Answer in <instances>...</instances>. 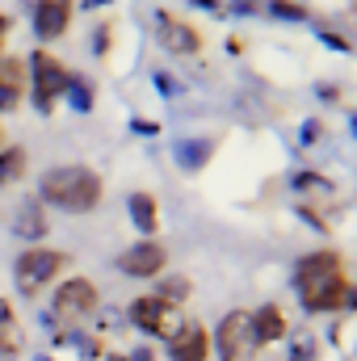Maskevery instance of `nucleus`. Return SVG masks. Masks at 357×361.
<instances>
[{
	"mask_svg": "<svg viewBox=\"0 0 357 361\" xmlns=\"http://www.w3.org/2000/svg\"><path fill=\"white\" fill-rule=\"evenodd\" d=\"M126 210H131V223L143 235H156V227H160V202H156V193H147V189L131 193L126 197Z\"/></svg>",
	"mask_w": 357,
	"mask_h": 361,
	"instance_id": "nucleus-16",
	"label": "nucleus"
},
{
	"mask_svg": "<svg viewBox=\"0 0 357 361\" xmlns=\"http://www.w3.org/2000/svg\"><path fill=\"white\" fill-rule=\"evenodd\" d=\"M68 269V252H55V248H25L13 265V277H17V290L25 298L42 294V286H51L59 273Z\"/></svg>",
	"mask_w": 357,
	"mask_h": 361,
	"instance_id": "nucleus-5",
	"label": "nucleus"
},
{
	"mask_svg": "<svg viewBox=\"0 0 357 361\" xmlns=\"http://www.w3.org/2000/svg\"><path fill=\"white\" fill-rule=\"evenodd\" d=\"M189 294H193V281H189V277H177V273L156 286V298H164V302H173V307H181Z\"/></svg>",
	"mask_w": 357,
	"mask_h": 361,
	"instance_id": "nucleus-20",
	"label": "nucleus"
},
{
	"mask_svg": "<svg viewBox=\"0 0 357 361\" xmlns=\"http://www.w3.org/2000/svg\"><path fill=\"white\" fill-rule=\"evenodd\" d=\"M8 25H13V21H8V17H0V55H4V38H8Z\"/></svg>",
	"mask_w": 357,
	"mask_h": 361,
	"instance_id": "nucleus-31",
	"label": "nucleus"
},
{
	"mask_svg": "<svg viewBox=\"0 0 357 361\" xmlns=\"http://www.w3.org/2000/svg\"><path fill=\"white\" fill-rule=\"evenodd\" d=\"M290 361H320V353H315V336H294V345H290Z\"/></svg>",
	"mask_w": 357,
	"mask_h": 361,
	"instance_id": "nucleus-23",
	"label": "nucleus"
},
{
	"mask_svg": "<svg viewBox=\"0 0 357 361\" xmlns=\"http://www.w3.org/2000/svg\"><path fill=\"white\" fill-rule=\"evenodd\" d=\"M320 135H324V122H320V118H311V122L303 126V147H311V143H315Z\"/></svg>",
	"mask_w": 357,
	"mask_h": 361,
	"instance_id": "nucleus-26",
	"label": "nucleus"
},
{
	"mask_svg": "<svg viewBox=\"0 0 357 361\" xmlns=\"http://www.w3.org/2000/svg\"><path fill=\"white\" fill-rule=\"evenodd\" d=\"M105 197V180L97 177L85 164H63V169H51L38 180V202L42 206H59V210H76L85 214L92 206H101Z\"/></svg>",
	"mask_w": 357,
	"mask_h": 361,
	"instance_id": "nucleus-2",
	"label": "nucleus"
},
{
	"mask_svg": "<svg viewBox=\"0 0 357 361\" xmlns=\"http://www.w3.org/2000/svg\"><path fill=\"white\" fill-rule=\"evenodd\" d=\"M248 324H253V336H257V345H277V341H286V332H290V324H286V311H282L277 302H265V307L248 311Z\"/></svg>",
	"mask_w": 357,
	"mask_h": 361,
	"instance_id": "nucleus-12",
	"label": "nucleus"
},
{
	"mask_svg": "<svg viewBox=\"0 0 357 361\" xmlns=\"http://www.w3.org/2000/svg\"><path fill=\"white\" fill-rule=\"evenodd\" d=\"M109 38H114V30H109V25H101V30H97V47H92V51H97L101 59L109 55Z\"/></svg>",
	"mask_w": 357,
	"mask_h": 361,
	"instance_id": "nucleus-27",
	"label": "nucleus"
},
{
	"mask_svg": "<svg viewBox=\"0 0 357 361\" xmlns=\"http://www.w3.org/2000/svg\"><path fill=\"white\" fill-rule=\"evenodd\" d=\"M25 80H30L34 109H38V114H51V109H55V101L68 92L72 72H68V68H63L51 51H34V55L25 59Z\"/></svg>",
	"mask_w": 357,
	"mask_h": 361,
	"instance_id": "nucleus-3",
	"label": "nucleus"
},
{
	"mask_svg": "<svg viewBox=\"0 0 357 361\" xmlns=\"http://www.w3.org/2000/svg\"><path fill=\"white\" fill-rule=\"evenodd\" d=\"M169 357L173 361H210V332L202 324H185L177 336L169 341Z\"/></svg>",
	"mask_w": 357,
	"mask_h": 361,
	"instance_id": "nucleus-11",
	"label": "nucleus"
},
{
	"mask_svg": "<svg viewBox=\"0 0 357 361\" xmlns=\"http://www.w3.org/2000/svg\"><path fill=\"white\" fill-rule=\"evenodd\" d=\"M0 143H4V130H0Z\"/></svg>",
	"mask_w": 357,
	"mask_h": 361,
	"instance_id": "nucleus-33",
	"label": "nucleus"
},
{
	"mask_svg": "<svg viewBox=\"0 0 357 361\" xmlns=\"http://www.w3.org/2000/svg\"><path fill=\"white\" fill-rule=\"evenodd\" d=\"M290 185H294V189H328V180L320 177V173H294Z\"/></svg>",
	"mask_w": 357,
	"mask_h": 361,
	"instance_id": "nucleus-25",
	"label": "nucleus"
},
{
	"mask_svg": "<svg viewBox=\"0 0 357 361\" xmlns=\"http://www.w3.org/2000/svg\"><path fill=\"white\" fill-rule=\"evenodd\" d=\"M294 290H298L303 311H311V315H332V311H345V307L357 302L353 286H349V273H345V261L332 248L298 257V265H294Z\"/></svg>",
	"mask_w": 357,
	"mask_h": 361,
	"instance_id": "nucleus-1",
	"label": "nucleus"
},
{
	"mask_svg": "<svg viewBox=\"0 0 357 361\" xmlns=\"http://www.w3.org/2000/svg\"><path fill=\"white\" fill-rule=\"evenodd\" d=\"M72 25V4L68 0H34V34L42 42H55Z\"/></svg>",
	"mask_w": 357,
	"mask_h": 361,
	"instance_id": "nucleus-10",
	"label": "nucleus"
},
{
	"mask_svg": "<svg viewBox=\"0 0 357 361\" xmlns=\"http://www.w3.org/2000/svg\"><path fill=\"white\" fill-rule=\"evenodd\" d=\"M68 101H72V109L76 114H89L92 109V101H97V89H92V80L89 76H72L68 80V92H63Z\"/></svg>",
	"mask_w": 357,
	"mask_h": 361,
	"instance_id": "nucleus-19",
	"label": "nucleus"
},
{
	"mask_svg": "<svg viewBox=\"0 0 357 361\" xmlns=\"http://www.w3.org/2000/svg\"><path fill=\"white\" fill-rule=\"evenodd\" d=\"M164 265H169V252L156 240H143L118 257V269L131 273V277H156V273H164Z\"/></svg>",
	"mask_w": 357,
	"mask_h": 361,
	"instance_id": "nucleus-9",
	"label": "nucleus"
},
{
	"mask_svg": "<svg viewBox=\"0 0 357 361\" xmlns=\"http://www.w3.org/2000/svg\"><path fill=\"white\" fill-rule=\"evenodd\" d=\"M214 160V139H181L177 143V164L185 173H198Z\"/></svg>",
	"mask_w": 357,
	"mask_h": 361,
	"instance_id": "nucleus-17",
	"label": "nucleus"
},
{
	"mask_svg": "<svg viewBox=\"0 0 357 361\" xmlns=\"http://www.w3.org/2000/svg\"><path fill=\"white\" fill-rule=\"evenodd\" d=\"M257 336H253V324H248V311H227L214 341H210V353L219 361H253L257 357Z\"/></svg>",
	"mask_w": 357,
	"mask_h": 361,
	"instance_id": "nucleus-6",
	"label": "nucleus"
},
{
	"mask_svg": "<svg viewBox=\"0 0 357 361\" xmlns=\"http://www.w3.org/2000/svg\"><path fill=\"white\" fill-rule=\"evenodd\" d=\"M105 361H126V353H109Z\"/></svg>",
	"mask_w": 357,
	"mask_h": 361,
	"instance_id": "nucleus-32",
	"label": "nucleus"
},
{
	"mask_svg": "<svg viewBox=\"0 0 357 361\" xmlns=\"http://www.w3.org/2000/svg\"><path fill=\"white\" fill-rule=\"evenodd\" d=\"M320 42H324V47H332V51H341V55H349V51H353L345 34H337V30H324V25H320Z\"/></svg>",
	"mask_w": 357,
	"mask_h": 361,
	"instance_id": "nucleus-24",
	"label": "nucleus"
},
{
	"mask_svg": "<svg viewBox=\"0 0 357 361\" xmlns=\"http://www.w3.org/2000/svg\"><path fill=\"white\" fill-rule=\"evenodd\" d=\"M156 38H160V47L169 55H198L202 51V34L189 21H181L177 13H169V8L156 13Z\"/></svg>",
	"mask_w": 357,
	"mask_h": 361,
	"instance_id": "nucleus-8",
	"label": "nucleus"
},
{
	"mask_svg": "<svg viewBox=\"0 0 357 361\" xmlns=\"http://www.w3.org/2000/svg\"><path fill=\"white\" fill-rule=\"evenodd\" d=\"M126 315H131V324H135L143 336H156V341H173L181 328L189 324V319L181 315V307L156 298V294H139V298L126 307Z\"/></svg>",
	"mask_w": 357,
	"mask_h": 361,
	"instance_id": "nucleus-4",
	"label": "nucleus"
},
{
	"mask_svg": "<svg viewBox=\"0 0 357 361\" xmlns=\"http://www.w3.org/2000/svg\"><path fill=\"white\" fill-rule=\"evenodd\" d=\"M261 8H265V0H227L223 17H257Z\"/></svg>",
	"mask_w": 357,
	"mask_h": 361,
	"instance_id": "nucleus-22",
	"label": "nucleus"
},
{
	"mask_svg": "<svg viewBox=\"0 0 357 361\" xmlns=\"http://www.w3.org/2000/svg\"><path fill=\"white\" fill-rule=\"evenodd\" d=\"M21 349H25V328H21V319H17L13 302L0 294V361L21 357Z\"/></svg>",
	"mask_w": 357,
	"mask_h": 361,
	"instance_id": "nucleus-13",
	"label": "nucleus"
},
{
	"mask_svg": "<svg viewBox=\"0 0 357 361\" xmlns=\"http://www.w3.org/2000/svg\"><path fill=\"white\" fill-rule=\"evenodd\" d=\"M131 126H135L139 135H160V122H147V118H135Z\"/></svg>",
	"mask_w": 357,
	"mask_h": 361,
	"instance_id": "nucleus-30",
	"label": "nucleus"
},
{
	"mask_svg": "<svg viewBox=\"0 0 357 361\" xmlns=\"http://www.w3.org/2000/svg\"><path fill=\"white\" fill-rule=\"evenodd\" d=\"M152 80H156V89H160V92H169V97L177 92V85H173V76H169V72H156Z\"/></svg>",
	"mask_w": 357,
	"mask_h": 361,
	"instance_id": "nucleus-29",
	"label": "nucleus"
},
{
	"mask_svg": "<svg viewBox=\"0 0 357 361\" xmlns=\"http://www.w3.org/2000/svg\"><path fill=\"white\" fill-rule=\"evenodd\" d=\"M265 8L273 17H282V21H307V17H311L298 0H265Z\"/></svg>",
	"mask_w": 357,
	"mask_h": 361,
	"instance_id": "nucleus-21",
	"label": "nucleus"
},
{
	"mask_svg": "<svg viewBox=\"0 0 357 361\" xmlns=\"http://www.w3.org/2000/svg\"><path fill=\"white\" fill-rule=\"evenodd\" d=\"M298 214H303V223H311L315 231H328V223H324V219H320V214H315L311 206H298Z\"/></svg>",
	"mask_w": 357,
	"mask_h": 361,
	"instance_id": "nucleus-28",
	"label": "nucleus"
},
{
	"mask_svg": "<svg viewBox=\"0 0 357 361\" xmlns=\"http://www.w3.org/2000/svg\"><path fill=\"white\" fill-rule=\"evenodd\" d=\"M25 164H30V160H25L21 147H0V189L25 177Z\"/></svg>",
	"mask_w": 357,
	"mask_h": 361,
	"instance_id": "nucleus-18",
	"label": "nucleus"
},
{
	"mask_svg": "<svg viewBox=\"0 0 357 361\" xmlns=\"http://www.w3.org/2000/svg\"><path fill=\"white\" fill-rule=\"evenodd\" d=\"M25 97V63L21 59H0V114H13Z\"/></svg>",
	"mask_w": 357,
	"mask_h": 361,
	"instance_id": "nucleus-14",
	"label": "nucleus"
},
{
	"mask_svg": "<svg viewBox=\"0 0 357 361\" xmlns=\"http://www.w3.org/2000/svg\"><path fill=\"white\" fill-rule=\"evenodd\" d=\"M13 231L21 235V240H30V244H38V240H47V231H51V219H47V206L38 202V197H30L21 210H17V219H13Z\"/></svg>",
	"mask_w": 357,
	"mask_h": 361,
	"instance_id": "nucleus-15",
	"label": "nucleus"
},
{
	"mask_svg": "<svg viewBox=\"0 0 357 361\" xmlns=\"http://www.w3.org/2000/svg\"><path fill=\"white\" fill-rule=\"evenodd\" d=\"M97 307H101V290L92 286L89 277H68L55 290V311L51 315L63 319V324H76V319H89Z\"/></svg>",
	"mask_w": 357,
	"mask_h": 361,
	"instance_id": "nucleus-7",
	"label": "nucleus"
}]
</instances>
